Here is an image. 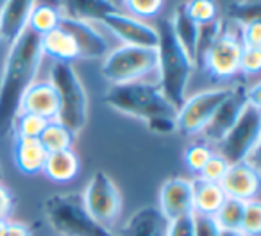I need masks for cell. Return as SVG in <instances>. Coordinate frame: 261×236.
<instances>
[{
	"mask_svg": "<svg viewBox=\"0 0 261 236\" xmlns=\"http://www.w3.org/2000/svg\"><path fill=\"white\" fill-rule=\"evenodd\" d=\"M2 236H33V231L27 224L23 222H8L4 229V234Z\"/></svg>",
	"mask_w": 261,
	"mask_h": 236,
	"instance_id": "42",
	"label": "cell"
},
{
	"mask_svg": "<svg viewBox=\"0 0 261 236\" xmlns=\"http://www.w3.org/2000/svg\"><path fill=\"white\" fill-rule=\"evenodd\" d=\"M109 2H113L115 6H118V4H122V0H109Z\"/></svg>",
	"mask_w": 261,
	"mask_h": 236,
	"instance_id": "46",
	"label": "cell"
},
{
	"mask_svg": "<svg viewBox=\"0 0 261 236\" xmlns=\"http://www.w3.org/2000/svg\"><path fill=\"white\" fill-rule=\"evenodd\" d=\"M186 4V13L188 16L197 23V25H204L218 16V6L215 0H188Z\"/></svg>",
	"mask_w": 261,
	"mask_h": 236,
	"instance_id": "31",
	"label": "cell"
},
{
	"mask_svg": "<svg viewBox=\"0 0 261 236\" xmlns=\"http://www.w3.org/2000/svg\"><path fill=\"white\" fill-rule=\"evenodd\" d=\"M8 222L9 220H2V218H0V236L4 234V229H6V225H8Z\"/></svg>",
	"mask_w": 261,
	"mask_h": 236,
	"instance_id": "45",
	"label": "cell"
},
{
	"mask_svg": "<svg viewBox=\"0 0 261 236\" xmlns=\"http://www.w3.org/2000/svg\"><path fill=\"white\" fill-rule=\"evenodd\" d=\"M193 213L204 217H215L218 207L225 200V193L218 182H210L204 179H193Z\"/></svg>",
	"mask_w": 261,
	"mask_h": 236,
	"instance_id": "20",
	"label": "cell"
},
{
	"mask_svg": "<svg viewBox=\"0 0 261 236\" xmlns=\"http://www.w3.org/2000/svg\"><path fill=\"white\" fill-rule=\"evenodd\" d=\"M218 225L213 217L195 215V236H217Z\"/></svg>",
	"mask_w": 261,
	"mask_h": 236,
	"instance_id": "41",
	"label": "cell"
},
{
	"mask_svg": "<svg viewBox=\"0 0 261 236\" xmlns=\"http://www.w3.org/2000/svg\"><path fill=\"white\" fill-rule=\"evenodd\" d=\"M66 2H68V0H61V8H63V4H66Z\"/></svg>",
	"mask_w": 261,
	"mask_h": 236,
	"instance_id": "49",
	"label": "cell"
},
{
	"mask_svg": "<svg viewBox=\"0 0 261 236\" xmlns=\"http://www.w3.org/2000/svg\"><path fill=\"white\" fill-rule=\"evenodd\" d=\"M211 149L206 143H193L186 149L185 163L192 172H200V168L206 165V161L211 158Z\"/></svg>",
	"mask_w": 261,
	"mask_h": 236,
	"instance_id": "35",
	"label": "cell"
},
{
	"mask_svg": "<svg viewBox=\"0 0 261 236\" xmlns=\"http://www.w3.org/2000/svg\"><path fill=\"white\" fill-rule=\"evenodd\" d=\"M65 16L84 22H102L108 15L118 11V6H115L109 0H68L63 4Z\"/></svg>",
	"mask_w": 261,
	"mask_h": 236,
	"instance_id": "23",
	"label": "cell"
},
{
	"mask_svg": "<svg viewBox=\"0 0 261 236\" xmlns=\"http://www.w3.org/2000/svg\"><path fill=\"white\" fill-rule=\"evenodd\" d=\"M168 220L160 207L147 206L136 211L115 236H167Z\"/></svg>",
	"mask_w": 261,
	"mask_h": 236,
	"instance_id": "18",
	"label": "cell"
},
{
	"mask_svg": "<svg viewBox=\"0 0 261 236\" xmlns=\"http://www.w3.org/2000/svg\"><path fill=\"white\" fill-rule=\"evenodd\" d=\"M240 231L243 236H259L261 234V204L256 199L247 200L243 211Z\"/></svg>",
	"mask_w": 261,
	"mask_h": 236,
	"instance_id": "33",
	"label": "cell"
},
{
	"mask_svg": "<svg viewBox=\"0 0 261 236\" xmlns=\"http://www.w3.org/2000/svg\"><path fill=\"white\" fill-rule=\"evenodd\" d=\"M102 23H106L109 31L116 38L123 41V45H133V47H145L156 48L160 41V34L154 25H149L147 22L135 16L125 15V13H111L108 15Z\"/></svg>",
	"mask_w": 261,
	"mask_h": 236,
	"instance_id": "12",
	"label": "cell"
},
{
	"mask_svg": "<svg viewBox=\"0 0 261 236\" xmlns=\"http://www.w3.org/2000/svg\"><path fill=\"white\" fill-rule=\"evenodd\" d=\"M229 18L240 27L261 22V2L259 0H234L229 4Z\"/></svg>",
	"mask_w": 261,
	"mask_h": 236,
	"instance_id": "28",
	"label": "cell"
},
{
	"mask_svg": "<svg viewBox=\"0 0 261 236\" xmlns=\"http://www.w3.org/2000/svg\"><path fill=\"white\" fill-rule=\"evenodd\" d=\"M16 199L13 195V192L0 181V218L2 220H9L15 213Z\"/></svg>",
	"mask_w": 261,
	"mask_h": 236,
	"instance_id": "39",
	"label": "cell"
},
{
	"mask_svg": "<svg viewBox=\"0 0 261 236\" xmlns=\"http://www.w3.org/2000/svg\"><path fill=\"white\" fill-rule=\"evenodd\" d=\"M261 70V48L243 47L240 54V72L245 75H256Z\"/></svg>",
	"mask_w": 261,
	"mask_h": 236,
	"instance_id": "37",
	"label": "cell"
},
{
	"mask_svg": "<svg viewBox=\"0 0 261 236\" xmlns=\"http://www.w3.org/2000/svg\"><path fill=\"white\" fill-rule=\"evenodd\" d=\"M104 104L122 115L149 122L156 116H175L177 109L167 100L158 83L113 84L104 95Z\"/></svg>",
	"mask_w": 261,
	"mask_h": 236,
	"instance_id": "3",
	"label": "cell"
},
{
	"mask_svg": "<svg viewBox=\"0 0 261 236\" xmlns=\"http://www.w3.org/2000/svg\"><path fill=\"white\" fill-rule=\"evenodd\" d=\"M160 41H158V70H160V88L167 100L179 109L186 100V88L192 77L193 61L188 58L185 48L174 34L172 22L161 20L158 27Z\"/></svg>",
	"mask_w": 261,
	"mask_h": 236,
	"instance_id": "2",
	"label": "cell"
},
{
	"mask_svg": "<svg viewBox=\"0 0 261 236\" xmlns=\"http://www.w3.org/2000/svg\"><path fill=\"white\" fill-rule=\"evenodd\" d=\"M261 84L256 83L254 86H247V100H249V106H254V108L261 109Z\"/></svg>",
	"mask_w": 261,
	"mask_h": 236,
	"instance_id": "43",
	"label": "cell"
},
{
	"mask_svg": "<svg viewBox=\"0 0 261 236\" xmlns=\"http://www.w3.org/2000/svg\"><path fill=\"white\" fill-rule=\"evenodd\" d=\"M40 45H41V54L56 59V63H68V65H72V61L79 59L75 41L61 27L43 34L40 40Z\"/></svg>",
	"mask_w": 261,
	"mask_h": 236,
	"instance_id": "21",
	"label": "cell"
},
{
	"mask_svg": "<svg viewBox=\"0 0 261 236\" xmlns=\"http://www.w3.org/2000/svg\"><path fill=\"white\" fill-rule=\"evenodd\" d=\"M261 138V109L247 106L236 124L229 129L227 135L218 143L220 156L227 160L229 165L247 161L257 149Z\"/></svg>",
	"mask_w": 261,
	"mask_h": 236,
	"instance_id": "7",
	"label": "cell"
},
{
	"mask_svg": "<svg viewBox=\"0 0 261 236\" xmlns=\"http://www.w3.org/2000/svg\"><path fill=\"white\" fill-rule=\"evenodd\" d=\"M217 236H243V232L240 229H220L218 227Z\"/></svg>",
	"mask_w": 261,
	"mask_h": 236,
	"instance_id": "44",
	"label": "cell"
},
{
	"mask_svg": "<svg viewBox=\"0 0 261 236\" xmlns=\"http://www.w3.org/2000/svg\"><path fill=\"white\" fill-rule=\"evenodd\" d=\"M167 236H195V213L168 220Z\"/></svg>",
	"mask_w": 261,
	"mask_h": 236,
	"instance_id": "36",
	"label": "cell"
},
{
	"mask_svg": "<svg viewBox=\"0 0 261 236\" xmlns=\"http://www.w3.org/2000/svg\"><path fill=\"white\" fill-rule=\"evenodd\" d=\"M47 150L38 138H20L15 136L13 143V158L15 165L22 174L38 175L43 172V165L47 160Z\"/></svg>",
	"mask_w": 261,
	"mask_h": 236,
	"instance_id": "19",
	"label": "cell"
},
{
	"mask_svg": "<svg viewBox=\"0 0 261 236\" xmlns=\"http://www.w3.org/2000/svg\"><path fill=\"white\" fill-rule=\"evenodd\" d=\"M38 140L47 152H58V150L72 149L73 142H75V135L59 120H48Z\"/></svg>",
	"mask_w": 261,
	"mask_h": 236,
	"instance_id": "25",
	"label": "cell"
},
{
	"mask_svg": "<svg viewBox=\"0 0 261 236\" xmlns=\"http://www.w3.org/2000/svg\"><path fill=\"white\" fill-rule=\"evenodd\" d=\"M83 200L91 218L104 227L109 229L118 220L122 211V195L113 179L104 172H95L84 190Z\"/></svg>",
	"mask_w": 261,
	"mask_h": 236,
	"instance_id": "9",
	"label": "cell"
},
{
	"mask_svg": "<svg viewBox=\"0 0 261 236\" xmlns=\"http://www.w3.org/2000/svg\"><path fill=\"white\" fill-rule=\"evenodd\" d=\"M227 93L229 88H215L186 98L175 115L177 131H181L185 136H195L202 133Z\"/></svg>",
	"mask_w": 261,
	"mask_h": 236,
	"instance_id": "10",
	"label": "cell"
},
{
	"mask_svg": "<svg viewBox=\"0 0 261 236\" xmlns=\"http://www.w3.org/2000/svg\"><path fill=\"white\" fill-rule=\"evenodd\" d=\"M160 211L167 220L193 213L192 181L182 177L167 179L160 192Z\"/></svg>",
	"mask_w": 261,
	"mask_h": 236,
	"instance_id": "15",
	"label": "cell"
},
{
	"mask_svg": "<svg viewBox=\"0 0 261 236\" xmlns=\"http://www.w3.org/2000/svg\"><path fill=\"white\" fill-rule=\"evenodd\" d=\"M6 2H8V0H0V11H2V8H4Z\"/></svg>",
	"mask_w": 261,
	"mask_h": 236,
	"instance_id": "47",
	"label": "cell"
},
{
	"mask_svg": "<svg viewBox=\"0 0 261 236\" xmlns=\"http://www.w3.org/2000/svg\"><path fill=\"white\" fill-rule=\"evenodd\" d=\"M43 211L47 222L61 236H115L91 218L81 193H56L45 199Z\"/></svg>",
	"mask_w": 261,
	"mask_h": 236,
	"instance_id": "4",
	"label": "cell"
},
{
	"mask_svg": "<svg viewBox=\"0 0 261 236\" xmlns=\"http://www.w3.org/2000/svg\"><path fill=\"white\" fill-rule=\"evenodd\" d=\"M47 122L48 120L33 115V113H18L13 122V129H15V135L20 138H40Z\"/></svg>",
	"mask_w": 261,
	"mask_h": 236,
	"instance_id": "29",
	"label": "cell"
},
{
	"mask_svg": "<svg viewBox=\"0 0 261 236\" xmlns=\"http://www.w3.org/2000/svg\"><path fill=\"white\" fill-rule=\"evenodd\" d=\"M59 27L65 29L72 36V40L75 41L79 58L102 59L108 56V41H106V38L90 22L61 15Z\"/></svg>",
	"mask_w": 261,
	"mask_h": 236,
	"instance_id": "13",
	"label": "cell"
},
{
	"mask_svg": "<svg viewBox=\"0 0 261 236\" xmlns=\"http://www.w3.org/2000/svg\"><path fill=\"white\" fill-rule=\"evenodd\" d=\"M50 83L59 97L58 118L73 135L81 133L88 122V93L79 75L68 63H54L50 68Z\"/></svg>",
	"mask_w": 261,
	"mask_h": 236,
	"instance_id": "5",
	"label": "cell"
},
{
	"mask_svg": "<svg viewBox=\"0 0 261 236\" xmlns=\"http://www.w3.org/2000/svg\"><path fill=\"white\" fill-rule=\"evenodd\" d=\"M227 168H229V163L225 158H222L220 154H211V158L206 161V165L200 168L199 174H200V179H204V181L218 182V185H220V181L224 179Z\"/></svg>",
	"mask_w": 261,
	"mask_h": 236,
	"instance_id": "34",
	"label": "cell"
},
{
	"mask_svg": "<svg viewBox=\"0 0 261 236\" xmlns=\"http://www.w3.org/2000/svg\"><path fill=\"white\" fill-rule=\"evenodd\" d=\"M0 40H2V38H0Z\"/></svg>",
	"mask_w": 261,
	"mask_h": 236,
	"instance_id": "50",
	"label": "cell"
},
{
	"mask_svg": "<svg viewBox=\"0 0 261 236\" xmlns=\"http://www.w3.org/2000/svg\"><path fill=\"white\" fill-rule=\"evenodd\" d=\"M36 0H8L0 11V38L11 45L27 29Z\"/></svg>",
	"mask_w": 261,
	"mask_h": 236,
	"instance_id": "17",
	"label": "cell"
},
{
	"mask_svg": "<svg viewBox=\"0 0 261 236\" xmlns=\"http://www.w3.org/2000/svg\"><path fill=\"white\" fill-rule=\"evenodd\" d=\"M79 158L72 149L48 152L43 165V174L54 182H70L79 174Z\"/></svg>",
	"mask_w": 261,
	"mask_h": 236,
	"instance_id": "22",
	"label": "cell"
},
{
	"mask_svg": "<svg viewBox=\"0 0 261 236\" xmlns=\"http://www.w3.org/2000/svg\"><path fill=\"white\" fill-rule=\"evenodd\" d=\"M259 170L249 161L229 165L224 179L220 181L225 197H234V199L245 200V202L256 199L257 192H259Z\"/></svg>",
	"mask_w": 261,
	"mask_h": 236,
	"instance_id": "14",
	"label": "cell"
},
{
	"mask_svg": "<svg viewBox=\"0 0 261 236\" xmlns=\"http://www.w3.org/2000/svg\"><path fill=\"white\" fill-rule=\"evenodd\" d=\"M245 200L234 199V197H225L222 206L215 213V222L220 229H240L243 211H245Z\"/></svg>",
	"mask_w": 261,
	"mask_h": 236,
	"instance_id": "27",
	"label": "cell"
},
{
	"mask_svg": "<svg viewBox=\"0 0 261 236\" xmlns=\"http://www.w3.org/2000/svg\"><path fill=\"white\" fill-rule=\"evenodd\" d=\"M240 41H242V47L261 48V22H254L242 27Z\"/></svg>",
	"mask_w": 261,
	"mask_h": 236,
	"instance_id": "38",
	"label": "cell"
},
{
	"mask_svg": "<svg viewBox=\"0 0 261 236\" xmlns=\"http://www.w3.org/2000/svg\"><path fill=\"white\" fill-rule=\"evenodd\" d=\"M249 106L247 100V86L245 84H236L234 88H229L227 97L222 100V104L213 113L211 120L202 129V135L206 142L220 143L222 138L229 133V129L236 124L243 109Z\"/></svg>",
	"mask_w": 261,
	"mask_h": 236,
	"instance_id": "11",
	"label": "cell"
},
{
	"mask_svg": "<svg viewBox=\"0 0 261 236\" xmlns=\"http://www.w3.org/2000/svg\"><path fill=\"white\" fill-rule=\"evenodd\" d=\"M149 131L156 133V135H170V133L177 131V124H175V116H156L152 120L145 122Z\"/></svg>",
	"mask_w": 261,
	"mask_h": 236,
	"instance_id": "40",
	"label": "cell"
},
{
	"mask_svg": "<svg viewBox=\"0 0 261 236\" xmlns=\"http://www.w3.org/2000/svg\"><path fill=\"white\" fill-rule=\"evenodd\" d=\"M170 22H172V27H174V34H175V38H177V41L181 43V47L185 48L188 58L195 63L199 25L188 16L185 2L177 6V9H175V13H174V18H172Z\"/></svg>",
	"mask_w": 261,
	"mask_h": 236,
	"instance_id": "24",
	"label": "cell"
},
{
	"mask_svg": "<svg viewBox=\"0 0 261 236\" xmlns=\"http://www.w3.org/2000/svg\"><path fill=\"white\" fill-rule=\"evenodd\" d=\"M63 13L59 11V8L52 4H36L29 16V23H27V29H31L33 33H36L38 36H43V34L50 33V31L58 29L59 20H61Z\"/></svg>",
	"mask_w": 261,
	"mask_h": 236,
	"instance_id": "26",
	"label": "cell"
},
{
	"mask_svg": "<svg viewBox=\"0 0 261 236\" xmlns=\"http://www.w3.org/2000/svg\"><path fill=\"white\" fill-rule=\"evenodd\" d=\"M158 70V50L122 45L104 58L100 75L111 84L136 83Z\"/></svg>",
	"mask_w": 261,
	"mask_h": 236,
	"instance_id": "6",
	"label": "cell"
},
{
	"mask_svg": "<svg viewBox=\"0 0 261 236\" xmlns=\"http://www.w3.org/2000/svg\"><path fill=\"white\" fill-rule=\"evenodd\" d=\"M222 23L224 20L217 18L210 23H204V25H199V38H197V50H195V63L200 68V63H202L204 56H206L207 48L213 45V41L217 40V36L220 34V29H222Z\"/></svg>",
	"mask_w": 261,
	"mask_h": 236,
	"instance_id": "30",
	"label": "cell"
},
{
	"mask_svg": "<svg viewBox=\"0 0 261 236\" xmlns=\"http://www.w3.org/2000/svg\"><path fill=\"white\" fill-rule=\"evenodd\" d=\"M240 34L232 29L231 23H222L220 34L207 48L200 70L213 81H227L240 72V54H242Z\"/></svg>",
	"mask_w": 261,
	"mask_h": 236,
	"instance_id": "8",
	"label": "cell"
},
{
	"mask_svg": "<svg viewBox=\"0 0 261 236\" xmlns=\"http://www.w3.org/2000/svg\"><path fill=\"white\" fill-rule=\"evenodd\" d=\"M41 36L25 29L11 45L0 77V136L13 131V122L20 109L25 90L34 83L40 70Z\"/></svg>",
	"mask_w": 261,
	"mask_h": 236,
	"instance_id": "1",
	"label": "cell"
},
{
	"mask_svg": "<svg viewBox=\"0 0 261 236\" xmlns=\"http://www.w3.org/2000/svg\"><path fill=\"white\" fill-rule=\"evenodd\" d=\"M165 0H122V6L125 8L127 15L135 18H152L163 9Z\"/></svg>",
	"mask_w": 261,
	"mask_h": 236,
	"instance_id": "32",
	"label": "cell"
},
{
	"mask_svg": "<svg viewBox=\"0 0 261 236\" xmlns=\"http://www.w3.org/2000/svg\"><path fill=\"white\" fill-rule=\"evenodd\" d=\"M4 179V172H2V167H0V181Z\"/></svg>",
	"mask_w": 261,
	"mask_h": 236,
	"instance_id": "48",
	"label": "cell"
},
{
	"mask_svg": "<svg viewBox=\"0 0 261 236\" xmlns=\"http://www.w3.org/2000/svg\"><path fill=\"white\" fill-rule=\"evenodd\" d=\"M18 113H33L45 120H56L59 113V97L50 81L31 84L20 100Z\"/></svg>",
	"mask_w": 261,
	"mask_h": 236,
	"instance_id": "16",
	"label": "cell"
}]
</instances>
